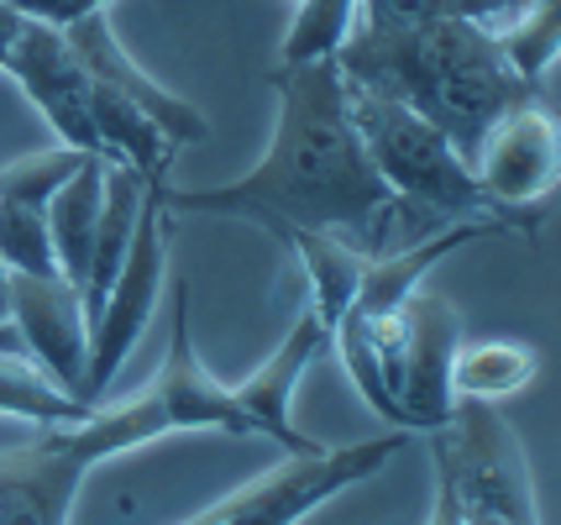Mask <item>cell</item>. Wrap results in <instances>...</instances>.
Masks as SVG:
<instances>
[{"label": "cell", "mask_w": 561, "mask_h": 525, "mask_svg": "<svg viewBox=\"0 0 561 525\" xmlns=\"http://www.w3.org/2000/svg\"><path fill=\"white\" fill-rule=\"evenodd\" d=\"M278 242L299 258V269L310 278V300L305 305H310L320 321H325V331H331V326L342 321V310L352 305L357 284H363L367 252L352 248L336 231H310V226H284Z\"/></svg>", "instance_id": "5bb4252c"}, {"label": "cell", "mask_w": 561, "mask_h": 525, "mask_svg": "<svg viewBox=\"0 0 561 525\" xmlns=\"http://www.w3.org/2000/svg\"><path fill=\"white\" fill-rule=\"evenodd\" d=\"M268 90L278 95V126L257 169H247L231 184H210V190L163 184V210L169 216H231V221L263 226L273 237L284 226L336 231L363 252L393 248L399 201L367 163L363 137L346 116L336 58L273 64Z\"/></svg>", "instance_id": "6da1fadb"}, {"label": "cell", "mask_w": 561, "mask_h": 525, "mask_svg": "<svg viewBox=\"0 0 561 525\" xmlns=\"http://www.w3.org/2000/svg\"><path fill=\"white\" fill-rule=\"evenodd\" d=\"M84 158H90V152L58 142V148L32 152L22 163H5V169H0V201H22V205H43V210H48L53 190H58Z\"/></svg>", "instance_id": "ffe728a7"}, {"label": "cell", "mask_w": 561, "mask_h": 525, "mask_svg": "<svg viewBox=\"0 0 561 525\" xmlns=\"http://www.w3.org/2000/svg\"><path fill=\"white\" fill-rule=\"evenodd\" d=\"M404 442H410V431H383L367 442H342V447L320 442L316 452H289L284 463L247 478L242 489H231L226 500L190 515L184 525H299L325 500H336L342 489L367 483Z\"/></svg>", "instance_id": "8992f818"}, {"label": "cell", "mask_w": 561, "mask_h": 525, "mask_svg": "<svg viewBox=\"0 0 561 525\" xmlns=\"http://www.w3.org/2000/svg\"><path fill=\"white\" fill-rule=\"evenodd\" d=\"M169 289V210H163V184L147 190L126 258L100 310L90 316V363H84V384H79V404H100L111 378L122 374V363L131 357V347L142 342L152 310Z\"/></svg>", "instance_id": "52a82bcc"}, {"label": "cell", "mask_w": 561, "mask_h": 525, "mask_svg": "<svg viewBox=\"0 0 561 525\" xmlns=\"http://www.w3.org/2000/svg\"><path fill=\"white\" fill-rule=\"evenodd\" d=\"M0 352H16L11 331H5V263H0ZM16 357H22V352H16Z\"/></svg>", "instance_id": "603a6c76"}, {"label": "cell", "mask_w": 561, "mask_h": 525, "mask_svg": "<svg viewBox=\"0 0 561 525\" xmlns=\"http://www.w3.org/2000/svg\"><path fill=\"white\" fill-rule=\"evenodd\" d=\"M5 331L53 389L79 400L84 363H90V321H84V300L69 278L5 269Z\"/></svg>", "instance_id": "ba28073f"}, {"label": "cell", "mask_w": 561, "mask_h": 525, "mask_svg": "<svg viewBox=\"0 0 561 525\" xmlns=\"http://www.w3.org/2000/svg\"><path fill=\"white\" fill-rule=\"evenodd\" d=\"M342 79L389 90L415 105L446 142L472 158L483 148L499 116L514 105L546 101V79H525L514 69L489 22L472 16H436V22H352L342 48L331 53Z\"/></svg>", "instance_id": "7a4b0ae2"}, {"label": "cell", "mask_w": 561, "mask_h": 525, "mask_svg": "<svg viewBox=\"0 0 561 525\" xmlns=\"http://www.w3.org/2000/svg\"><path fill=\"white\" fill-rule=\"evenodd\" d=\"M16 32H22V11H16L11 0H0V69H5V58H11V43H16Z\"/></svg>", "instance_id": "7402d4cb"}, {"label": "cell", "mask_w": 561, "mask_h": 525, "mask_svg": "<svg viewBox=\"0 0 561 525\" xmlns=\"http://www.w3.org/2000/svg\"><path fill=\"white\" fill-rule=\"evenodd\" d=\"M325 347H331V331H325V321L305 305V310L294 316L289 336L273 347L268 363L252 368L242 384H231L242 415L252 421V436H268L273 447H284V452H316L320 447L316 436H305V431L294 425V389L305 384V374L316 368V357Z\"/></svg>", "instance_id": "4fadbf2b"}, {"label": "cell", "mask_w": 561, "mask_h": 525, "mask_svg": "<svg viewBox=\"0 0 561 525\" xmlns=\"http://www.w3.org/2000/svg\"><path fill=\"white\" fill-rule=\"evenodd\" d=\"M90 410H95V404H79L73 395L53 389L26 357L0 352V415H22V421H32V425H53V421H79V415H90Z\"/></svg>", "instance_id": "e0dca14e"}, {"label": "cell", "mask_w": 561, "mask_h": 525, "mask_svg": "<svg viewBox=\"0 0 561 525\" xmlns=\"http://www.w3.org/2000/svg\"><path fill=\"white\" fill-rule=\"evenodd\" d=\"M472 179L525 237H536V205L557 190V116H551V105L530 101L514 105L510 116H499L472 158Z\"/></svg>", "instance_id": "9c48e42d"}, {"label": "cell", "mask_w": 561, "mask_h": 525, "mask_svg": "<svg viewBox=\"0 0 561 525\" xmlns=\"http://www.w3.org/2000/svg\"><path fill=\"white\" fill-rule=\"evenodd\" d=\"M58 32L69 37L73 58L84 64V75L95 79V84H111L116 95H126L147 122L169 137L173 148H190V142H205V137H210V122L199 116V105L179 101V95L163 90L147 69H137V58L122 48V37L105 22V11H90V16H79V22L58 26Z\"/></svg>", "instance_id": "7c38bea8"}, {"label": "cell", "mask_w": 561, "mask_h": 525, "mask_svg": "<svg viewBox=\"0 0 561 525\" xmlns=\"http://www.w3.org/2000/svg\"><path fill=\"white\" fill-rule=\"evenodd\" d=\"M22 16H32V22H48V26H69L79 22V16H90V11H105L111 0H11Z\"/></svg>", "instance_id": "44dd1931"}, {"label": "cell", "mask_w": 561, "mask_h": 525, "mask_svg": "<svg viewBox=\"0 0 561 525\" xmlns=\"http://www.w3.org/2000/svg\"><path fill=\"white\" fill-rule=\"evenodd\" d=\"M540 374L536 347L510 342V336H483V342H457L451 357V389L457 400H510L519 389H530Z\"/></svg>", "instance_id": "2e32d148"}, {"label": "cell", "mask_w": 561, "mask_h": 525, "mask_svg": "<svg viewBox=\"0 0 561 525\" xmlns=\"http://www.w3.org/2000/svg\"><path fill=\"white\" fill-rule=\"evenodd\" d=\"M158 436H169V425L147 389L95 404L79 421L37 425L26 442L0 447V525H69L84 478Z\"/></svg>", "instance_id": "3957f363"}, {"label": "cell", "mask_w": 561, "mask_h": 525, "mask_svg": "<svg viewBox=\"0 0 561 525\" xmlns=\"http://www.w3.org/2000/svg\"><path fill=\"white\" fill-rule=\"evenodd\" d=\"M100 195H105V158L90 152L48 201L53 258H58V274L69 278L73 289L84 284V269H90V242H95V226H100Z\"/></svg>", "instance_id": "9a60e30c"}, {"label": "cell", "mask_w": 561, "mask_h": 525, "mask_svg": "<svg viewBox=\"0 0 561 525\" xmlns=\"http://www.w3.org/2000/svg\"><path fill=\"white\" fill-rule=\"evenodd\" d=\"M342 90H346V116H352V126H357V137H363V148H367V163L389 184L393 201L410 205L415 216H425V226L489 221L499 231L525 237L483 195V184L472 179L462 152L446 142V132L425 122L415 105H404L389 90L357 84V79H342Z\"/></svg>", "instance_id": "277c9868"}, {"label": "cell", "mask_w": 561, "mask_h": 525, "mask_svg": "<svg viewBox=\"0 0 561 525\" xmlns=\"http://www.w3.org/2000/svg\"><path fill=\"white\" fill-rule=\"evenodd\" d=\"M152 404L163 410L169 431H220V436H252V421L231 395V384H220L195 352L190 336V289L184 278L169 274V347L158 363V378L147 384Z\"/></svg>", "instance_id": "30bf717a"}, {"label": "cell", "mask_w": 561, "mask_h": 525, "mask_svg": "<svg viewBox=\"0 0 561 525\" xmlns=\"http://www.w3.org/2000/svg\"><path fill=\"white\" fill-rule=\"evenodd\" d=\"M5 75L16 79L26 90V101L48 116L58 142L100 158L95 122H90V75H84V64L73 58L69 37H64L58 26L22 16V32H16L11 58H5Z\"/></svg>", "instance_id": "8fae6325"}, {"label": "cell", "mask_w": 561, "mask_h": 525, "mask_svg": "<svg viewBox=\"0 0 561 525\" xmlns=\"http://www.w3.org/2000/svg\"><path fill=\"white\" fill-rule=\"evenodd\" d=\"M0 263L16 269V274H58L43 205L0 201Z\"/></svg>", "instance_id": "d6986e66"}, {"label": "cell", "mask_w": 561, "mask_h": 525, "mask_svg": "<svg viewBox=\"0 0 561 525\" xmlns=\"http://www.w3.org/2000/svg\"><path fill=\"white\" fill-rule=\"evenodd\" d=\"M431 457L451 478L462 525H546L525 442L493 400H457L451 421L431 431Z\"/></svg>", "instance_id": "5b68a950"}, {"label": "cell", "mask_w": 561, "mask_h": 525, "mask_svg": "<svg viewBox=\"0 0 561 525\" xmlns=\"http://www.w3.org/2000/svg\"><path fill=\"white\" fill-rule=\"evenodd\" d=\"M357 22V0H294V26L273 64H310L331 58Z\"/></svg>", "instance_id": "ac0fdd59"}]
</instances>
